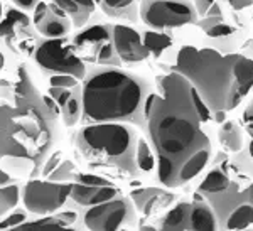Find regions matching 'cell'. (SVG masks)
<instances>
[{
  "label": "cell",
  "instance_id": "obj_30",
  "mask_svg": "<svg viewBox=\"0 0 253 231\" xmlns=\"http://www.w3.org/2000/svg\"><path fill=\"white\" fill-rule=\"evenodd\" d=\"M12 3H14L17 9H20V10H24V12H32L34 10V7L38 5L39 2H42V0H10Z\"/></svg>",
  "mask_w": 253,
  "mask_h": 231
},
{
  "label": "cell",
  "instance_id": "obj_28",
  "mask_svg": "<svg viewBox=\"0 0 253 231\" xmlns=\"http://www.w3.org/2000/svg\"><path fill=\"white\" fill-rule=\"evenodd\" d=\"M194 9L198 17H208V15H223L216 0H194Z\"/></svg>",
  "mask_w": 253,
  "mask_h": 231
},
{
  "label": "cell",
  "instance_id": "obj_31",
  "mask_svg": "<svg viewBox=\"0 0 253 231\" xmlns=\"http://www.w3.org/2000/svg\"><path fill=\"white\" fill-rule=\"evenodd\" d=\"M224 2L230 3V7L235 10H242V9H247V7L253 5V0H224Z\"/></svg>",
  "mask_w": 253,
  "mask_h": 231
},
{
  "label": "cell",
  "instance_id": "obj_8",
  "mask_svg": "<svg viewBox=\"0 0 253 231\" xmlns=\"http://www.w3.org/2000/svg\"><path fill=\"white\" fill-rule=\"evenodd\" d=\"M73 188V181L59 182L49 179H27L26 184L20 188V201L29 214L46 216L54 214L66 208L69 192Z\"/></svg>",
  "mask_w": 253,
  "mask_h": 231
},
{
  "label": "cell",
  "instance_id": "obj_15",
  "mask_svg": "<svg viewBox=\"0 0 253 231\" xmlns=\"http://www.w3.org/2000/svg\"><path fill=\"white\" fill-rule=\"evenodd\" d=\"M219 228L218 218L206 199H203L199 194H196L194 201L191 202L189 214V230L194 231H214Z\"/></svg>",
  "mask_w": 253,
  "mask_h": 231
},
{
  "label": "cell",
  "instance_id": "obj_27",
  "mask_svg": "<svg viewBox=\"0 0 253 231\" xmlns=\"http://www.w3.org/2000/svg\"><path fill=\"white\" fill-rule=\"evenodd\" d=\"M206 34H208V38H211V39L223 40V39L235 38V36L238 34V31H236L233 26H230V24H226V22H223V20H221V22L214 24L211 29H208Z\"/></svg>",
  "mask_w": 253,
  "mask_h": 231
},
{
  "label": "cell",
  "instance_id": "obj_26",
  "mask_svg": "<svg viewBox=\"0 0 253 231\" xmlns=\"http://www.w3.org/2000/svg\"><path fill=\"white\" fill-rule=\"evenodd\" d=\"M26 220H29V213L24 208L17 206V208H14L12 211L0 218V230H14L15 226H19L20 223H24Z\"/></svg>",
  "mask_w": 253,
  "mask_h": 231
},
{
  "label": "cell",
  "instance_id": "obj_16",
  "mask_svg": "<svg viewBox=\"0 0 253 231\" xmlns=\"http://www.w3.org/2000/svg\"><path fill=\"white\" fill-rule=\"evenodd\" d=\"M51 2L64 10V14L73 20V27L76 29L91 20L98 7L95 0H51Z\"/></svg>",
  "mask_w": 253,
  "mask_h": 231
},
{
  "label": "cell",
  "instance_id": "obj_20",
  "mask_svg": "<svg viewBox=\"0 0 253 231\" xmlns=\"http://www.w3.org/2000/svg\"><path fill=\"white\" fill-rule=\"evenodd\" d=\"M253 225V202L245 201L240 202L238 206L228 214L224 220L223 228L226 230H245Z\"/></svg>",
  "mask_w": 253,
  "mask_h": 231
},
{
  "label": "cell",
  "instance_id": "obj_17",
  "mask_svg": "<svg viewBox=\"0 0 253 231\" xmlns=\"http://www.w3.org/2000/svg\"><path fill=\"white\" fill-rule=\"evenodd\" d=\"M140 0H100L98 7L105 15L124 22H135L138 19Z\"/></svg>",
  "mask_w": 253,
  "mask_h": 231
},
{
  "label": "cell",
  "instance_id": "obj_34",
  "mask_svg": "<svg viewBox=\"0 0 253 231\" xmlns=\"http://www.w3.org/2000/svg\"><path fill=\"white\" fill-rule=\"evenodd\" d=\"M3 12H5V7H3L2 0H0V20H2V17H3Z\"/></svg>",
  "mask_w": 253,
  "mask_h": 231
},
{
  "label": "cell",
  "instance_id": "obj_29",
  "mask_svg": "<svg viewBox=\"0 0 253 231\" xmlns=\"http://www.w3.org/2000/svg\"><path fill=\"white\" fill-rule=\"evenodd\" d=\"M47 83L51 88H75L81 81L71 75H51L47 76Z\"/></svg>",
  "mask_w": 253,
  "mask_h": 231
},
{
  "label": "cell",
  "instance_id": "obj_4",
  "mask_svg": "<svg viewBox=\"0 0 253 231\" xmlns=\"http://www.w3.org/2000/svg\"><path fill=\"white\" fill-rule=\"evenodd\" d=\"M137 142V130L125 121L81 125L73 137L76 155L88 171L132 179L140 174L135 160Z\"/></svg>",
  "mask_w": 253,
  "mask_h": 231
},
{
  "label": "cell",
  "instance_id": "obj_6",
  "mask_svg": "<svg viewBox=\"0 0 253 231\" xmlns=\"http://www.w3.org/2000/svg\"><path fill=\"white\" fill-rule=\"evenodd\" d=\"M113 24L91 22L80 27L73 36L71 47L75 54L86 64H103V66H122L115 47H113Z\"/></svg>",
  "mask_w": 253,
  "mask_h": 231
},
{
  "label": "cell",
  "instance_id": "obj_10",
  "mask_svg": "<svg viewBox=\"0 0 253 231\" xmlns=\"http://www.w3.org/2000/svg\"><path fill=\"white\" fill-rule=\"evenodd\" d=\"M78 221L83 223V228L96 231H113L122 228H132L137 223L135 206L130 197L118 196L100 204L80 209Z\"/></svg>",
  "mask_w": 253,
  "mask_h": 231
},
{
  "label": "cell",
  "instance_id": "obj_5",
  "mask_svg": "<svg viewBox=\"0 0 253 231\" xmlns=\"http://www.w3.org/2000/svg\"><path fill=\"white\" fill-rule=\"evenodd\" d=\"M236 52L223 54L213 47H181L175 56L174 71L191 81L211 113L231 112L242 103L235 76Z\"/></svg>",
  "mask_w": 253,
  "mask_h": 231
},
{
  "label": "cell",
  "instance_id": "obj_11",
  "mask_svg": "<svg viewBox=\"0 0 253 231\" xmlns=\"http://www.w3.org/2000/svg\"><path fill=\"white\" fill-rule=\"evenodd\" d=\"M32 14V24L41 38L56 39V38H68L73 31V20L64 14L51 0H42L34 7Z\"/></svg>",
  "mask_w": 253,
  "mask_h": 231
},
{
  "label": "cell",
  "instance_id": "obj_33",
  "mask_svg": "<svg viewBox=\"0 0 253 231\" xmlns=\"http://www.w3.org/2000/svg\"><path fill=\"white\" fill-rule=\"evenodd\" d=\"M248 133H250L252 140H250V147H248V151H250V157L253 159V130H248Z\"/></svg>",
  "mask_w": 253,
  "mask_h": 231
},
{
  "label": "cell",
  "instance_id": "obj_19",
  "mask_svg": "<svg viewBox=\"0 0 253 231\" xmlns=\"http://www.w3.org/2000/svg\"><path fill=\"white\" fill-rule=\"evenodd\" d=\"M189 214H191V202L181 201L166 213L161 221V230L166 231H184L189 230Z\"/></svg>",
  "mask_w": 253,
  "mask_h": 231
},
{
  "label": "cell",
  "instance_id": "obj_18",
  "mask_svg": "<svg viewBox=\"0 0 253 231\" xmlns=\"http://www.w3.org/2000/svg\"><path fill=\"white\" fill-rule=\"evenodd\" d=\"M231 181L228 172L224 171L223 167L216 165L214 169H211L208 172V176L203 179V182L199 184L198 188V194H203L205 197H210V196H216V194H221L226 191L228 188L231 186Z\"/></svg>",
  "mask_w": 253,
  "mask_h": 231
},
{
  "label": "cell",
  "instance_id": "obj_9",
  "mask_svg": "<svg viewBox=\"0 0 253 231\" xmlns=\"http://www.w3.org/2000/svg\"><path fill=\"white\" fill-rule=\"evenodd\" d=\"M138 17L156 31H170L198 22V12L191 0H140Z\"/></svg>",
  "mask_w": 253,
  "mask_h": 231
},
{
  "label": "cell",
  "instance_id": "obj_7",
  "mask_svg": "<svg viewBox=\"0 0 253 231\" xmlns=\"http://www.w3.org/2000/svg\"><path fill=\"white\" fill-rule=\"evenodd\" d=\"M32 59L46 76L71 75L81 81L88 70V64L81 61L73 51L69 36L56 39L41 38L32 52Z\"/></svg>",
  "mask_w": 253,
  "mask_h": 231
},
{
  "label": "cell",
  "instance_id": "obj_3",
  "mask_svg": "<svg viewBox=\"0 0 253 231\" xmlns=\"http://www.w3.org/2000/svg\"><path fill=\"white\" fill-rule=\"evenodd\" d=\"M80 91L83 105L81 125L125 121L145 128L144 107L150 86L142 76L120 66L88 64Z\"/></svg>",
  "mask_w": 253,
  "mask_h": 231
},
{
  "label": "cell",
  "instance_id": "obj_1",
  "mask_svg": "<svg viewBox=\"0 0 253 231\" xmlns=\"http://www.w3.org/2000/svg\"><path fill=\"white\" fill-rule=\"evenodd\" d=\"M144 118L159 182L181 188L198 177L211 157L203 123L213 118V113L191 81L177 71L159 78V93H149Z\"/></svg>",
  "mask_w": 253,
  "mask_h": 231
},
{
  "label": "cell",
  "instance_id": "obj_21",
  "mask_svg": "<svg viewBox=\"0 0 253 231\" xmlns=\"http://www.w3.org/2000/svg\"><path fill=\"white\" fill-rule=\"evenodd\" d=\"M219 142L228 152H240L243 149V132L236 121H224L219 128Z\"/></svg>",
  "mask_w": 253,
  "mask_h": 231
},
{
  "label": "cell",
  "instance_id": "obj_32",
  "mask_svg": "<svg viewBox=\"0 0 253 231\" xmlns=\"http://www.w3.org/2000/svg\"><path fill=\"white\" fill-rule=\"evenodd\" d=\"M243 121H245V125H247V128L253 127V100H252V103L248 105L247 110H245V113H243Z\"/></svg>",
  "mask_w": 253,
  "mask_h": 231
},
{
  "label": "cell",
  "instance_id": "obj_13",
  "mask_svg": "<svg viewBox=\"0 0 253 231\" xmlns=\"http://www.w3.org/2000/svg\"><path fill=\"white\" fill-rule=\"evenodd\" d=\"M118 196H124V192L115 182H110V184H84V182L73 181V188L71 192H69L66 206L80 211V209L89 208V206L115 199Z\"/></svg>",
  "mask_w": 253,
  "mask_h": 231
},
{
  "label": "cell",
  "instance_id": "obj_14",
  "mask_svg": "<svg viewBox=\"0 0 253 231\" xmlns=\"http://www.w3.org/2000/svg\"><path fill=\"white\" fill-rule=\"evenodd\" d=\"M47 95L58 103L64 127L71 128L78 125L83 115L80 84L75 88H47Z\"/></svg>",
  "mask_w": 253,
  "mask_h": 231
},
{
  "label": "cell",
  "instance_id": "obj_24",
  "mask_svg": "<svg viewBox=\"0 0 253 231\" xmlns=\"http://www.w3.org/2000/svg\"><path fill=\"white\" fill-rule=\"evenodd\" d=\"M20 188H22V186L17 184V182L0 188V218L19 206Z\"/></svg>",
  "mask_w": 253,
  "mask_h": 231
},
{
  "label": "cell",
  "instance_id": "obj_25",
  "mask_svg": "<svg viewBox=\"0 0 253 231\" xmlns=\"http://www.w3.org/2000/svg\"><path fill=\"white\" fill-rule=\"evenodd\" d=\"M78 172L76 165L73 164L71 160H61L54 169H51L49 172H46L44 179H49V181H59V182H68V181H75V176Z\"/></svg>",
  "mask_w": 253,
  "mask_h": 231
},
{
  "label": "cell",
  "instance_id": "obj_12",
  "mask_svg": "<svg viewBox=\"0 0 253 231\" xmlns=\"http://www.w3.org/2000/svg\"><path fill=\"white\" fill-rule=\"evenodd\" d=\"M113 47L122 64H137L150 56L142 34L126 24H113Z\"/></svg>",
  "mask_w": 253,
  "mask_h": 231
},
{
  "label": "cell",
  "instance_id": "obj_23",
  "mask_svg": "<svg viewBox=\"0 0 253 231\" xmlns=\"http://www.w3.org/2000/svg\"><path fill=\"white\" fill-rule=\"evenodd\" d=\"M135 160H137V167L140 172L149 174V172L156 171V164H157L156 154H154L149 142L145 139H140V137H138V142H137Z\"/></svg>",
  "mask_w": 253,
  "mask_h": 231
},
{
  "label": "cell",
  "instance_id": "obj_22",
  "mask_svg": "<svg viewBox=\"0 0 253 231\" xmlns=\"http://www.w3.org/2000/svg\"><path fill=\"white\" fill-rule=\"evenodd\" d=\"M142 40H144L145 47L149 49L150 56H154V58H161L172 46V38L166 31L150 29L142 34Z\"/></svg>",
  "mask_w": 253,
  "mask_h": 231
},
{
  "label": "cell",
  "instance_id": "obj_2",
  "mask_svg": "<svg viewBox=\"0 0 253 231\" xmlns=\"http://www.w3.org/2000/svg\"><path fill=\"white\" fill-rule=\"evenodd\" d=\"M5 61L0 51V75ZM58 137V116L47 108L26 64L0 76V167L12 181L41 177Z\"/></svg>",
  "mask_w": 253,
  "mask_h": 231
}]
</instances>
